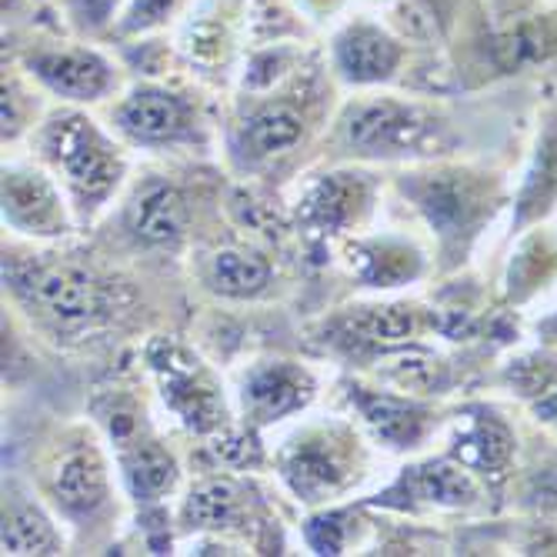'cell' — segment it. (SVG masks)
Listing matches in <instances>:
<instances>
[{
	"label": "cell",
	"instance_id": "cell-29",
	"mask_svg": "<svg viewBox=\"0 0 557 557\" xmlns=\"http://www.w3.org/2000/svg\"><path fill=\"white\" fill-rule=\"evenodd\" d=\"M534 334H537L541 347H547V350H554V354H557V311L544 314V318L534 324Z\"/></svg>",
	"mask_w": 557,
	"mask_h": 557
},
{
	"label": "cell",
	"instance_id": "cell-3",
	"mask_svg": "<svg viewBox=\"0 0 557 557\" xmlns=\"http://www.w3.org/2000/svg\"><path fill=\"white\" fill-rule=\"evenodd\" d=\"M331 144L350 164H428L450 154V121L418 97L384 87L350 97L337 111Z\"/></svg>",
	"mask_w": 557,
	"mask_h": 557
},
{
	"label": "cell",
	"instance_id": "cell-19",
	"mask_svg": "<svg viewBox=\"0 0 557 557\" xmlns=\"http://www.w3.org/2000/svg\"><path fill=\"white\" fill-rule=\"evenodd\" d=\"M347 400L364 428L387 450H418L437 431L434 411L421 397L400 394L394 387H368L361 381L347 384Z\"/></svg>",
	"mask_w": 557,
	"mask_h": 557
},
{
	"label": "cell",
	"instance_id": "cell-11",
	"mask_svg": "<svg viewBox=\"0 0 557 557\" xmlns=\"http://www.w3.org/2000/svg\"><path fill=\"white\" fill-rule=\"evenodd\" d=\"M381 181L361 164L321 171L300 184L294 197V227L311 244H331L361 234L374 218Z\"/></svg>",
	"mask_w": 557,
	"mask_h": 557
},
{
	"label": "cell",
	"instance_id": "cell-2",
	"mask_svg": "<svg viewBox=\"0 0 557 557\" xmlns=\"http://www.w3.org/2000/svg\"><path fill=\"white\" fill-rule=\"evenodd\" d=\"M394 187L431 231L441 268H458L494 214L511 200L508 184L494 171L447 161L404 168Z\"/></svg>",
	"mask_w": 557,
	"mask_h": 557
},
{
	"label": "cell",
	"instance_id": "cell-25",
	"mask_svg": "<svg viewBox=\"0 0 557 557\" xmlns=\"http://www.w3.org/2000/svg\"><path fill=\"white\" fill-rule=\"evenodd\" d=\"M200 284L221 300H261L274 287V264L250 244H224L205 255Z\"/></svg>",
	"mask_w": 557,
	"mask_h": 557
},
{
	"label": "cell",
	"instance_id": "cell-16",
	"mask_svg": "<svg viewBox=\"0 0 557 557\" xmlns=\"http://www.w3.org/2000/svg\"><path fill=\"white\" fill-rule=\"evenodd\" d=\"M437 314L411 300H374L354 304L337 318L324 321V344L347 354V358H384L400 347L421 344L434 331Z\"/></svg>",
	"mask_w": 557,
	"mask_h": 557
},
{
	"label": "cell",
	"instance_id": "cell-9",
	"mask_svg": "<svg viewBox=\"0 0 557 557\" xmlns=\"http://www.w3.org/2000/svg\"><path fill=\"white\" fill-rule=\"evenodd\" d=\"M4 284L54 334H84L108 318V281L64 258L4 261Z\"/></svg>",
	"mask_w": 557,
	"mask_h": 557
},
{
	"label": "cell",
	"instance_id": "cell-22",
	"mask_svg": "<svg viewBox=\"0 0 557 557\" xmlns=\"http://www.w3.org/2000/svg\"><path fill=\"white\" fill-rule=\"evenodd\" d=\"M0 547L11 557L21 554H64L67 534L64 521L44 500V494L30 491L17 478H4V531H0Z\"/></svg>",
	"mask_w": 557,
	"mask_h": 557
},
{
	"label": "cell",
	"instance_id": "cell-1",
	"mask_svg": "<svg viewBox=\"0 0 557 557\" xmlns=\"http://www.w3.org/2000/svg\"><path fill=\"white\" fill-rule=\"evenodd\" d=\"M30 150L34 161H40L67 190L81 224L104 214L131 177V147L111 124L87 114V108H50L30 131Z\"/></svg>",
	"mask_w": 557,
	"mask_h": 557
},
{
	"label": "cell",
	"instance_id": "cell-14",
	"mask_svg": "<svg viewBox=\"0 0 557 557\" xmlns=\"http://www.w3.org/2000/svg\"><path fill=\"white\" fill-rule=\"evenodd\" d=\"M0 211H4V227L14 237L34 240V244L67 240L81 227V218L71 205L67 190L34 158L4 161Z\"/></svg>",
	"mask_w": 557,
	"mask_h": 557
},
{
	"label": "cell",
	"instance_id": "cell-30",
	"mask_svg": "<svg viewBox=\"0 0 557 557\" xmlns=\"http://www.w3.org/2000/svg\"><path fill=\"white\" fill-rule=\"evenodd\" d=\"M537 414L547 421V424H557V384H550L541 400H537Z\"/></svg>",
	"mask_w": 557,
	"mask_h": 557
},
{
	"label": "cell",
	"instance_id": "cell-4",
	"mask_svg": "<svg viewBox=\"0 0 557 557\" xmlns=\"http://www.w3.org/2000/svg\"><path fill=\"white\" fill-rule=\"evenodd\" d=\"M284 491L321 511L350 497L371 474V450L364 434L344 418H314L297 424L271 454Z\"/></svg>",
	"mask_w": 557,
	"mask_h": 557
},
{
	"label": "cell",
	"instance_id": "cell-26",
	"mask_svg": "<svg viewBox=\"0 0 557 557\" xmlns=\"http://www.w3.org/2000/svg\"><path fill=\"white\" fill-rule=\"evenodd\" d=\"M40 100L44 90L21 67H4V144H14L24 134L30 137L37 121L47 114Z\"/></svg>",
	"mask_w": 557,
	"mask_h": 557
},
{
	"label": "cell",
	"instance_id": "cell-5",
	"mask_svg": "<svg viewBox=\"0 0 557 557\" xmlns=\"http://www.w3.org/2000/svg\"><path fill=\"white\" fill-rule=\"evenodd\" d=\"M311 77L314 71L297 64L271 84L247 87V108L227 131V154L244 174L264 171L308 144L321 117V90Z\"/></svg>",
	"mask_w": 557,
	"mask_h": 557
},
{
	"label": "cell",
	"instance_id": "cell-10",
	"mask_svg": "<svg viewBox=\"0 0 557 557\" xmlns=\"http://www.w3.org/2000/svg\"><path fill=\"white\" fill-rule=\"evenodd\" d=\"M108 124L137 150H194L208 144V121L197 97L164 81H137L111 104Z\"/></svg>",
	"mask_w": 557,
	"mask_h": 557
},
{
	"label": "cell",
	"instance_id": "cell-27",
	"mask_svg": "<svg viewBox=\"0 0 557 557\" xmlns=\"http://www.w3.org/2000/svg\"><path fill=\"white\" fill-rule=\"evenodd\" d=\"M131 0H61L67 24L81 37H100L117 27Z\"/></svg>",
	"mask_w": 557,
	"mask_h": 557
},
{
	"label": "cell",
	"instance_id": "cell-18",
	"mask_svg": "<svg viewBox=\"0 0 557 557\" xmlns=\"http://www.w3.org/2000/svg\"><path fill=\"white\" fill-rule=\"evenodd\" d=\"M327 61L334 81H341L344 87L374 90L397 81L404 61H408V47L384 24L371 17H350L334 30Z\"/></svg>",
	"mask_w": 557,
	"mask_h": 557
},
{
	"label": "cell",
	"instance_id": "cell-28",
	"mask_svg": "<svg viewBox=\"0 0 557 557\" xmlns=\"http://www.w3.org/2000/svg\"><path fill=\"white\" fill-rule=\"evenodd\" d=\"M181 8H184V0H131L124 17L114 27V34H121V37L150 34V30L164 27Z\"/></svg>",
	"mask_w": 557,
	"mask_h": 557
},
{
	"label": "cell",
	"instance_id": "cell-17",
	"mask_svg": "<svg viewBox=\"0 0 557 557\" xmlns=\"http://www.w3.org/2000/svg\"><path fill=\"white\" fill-rule=\"evenodd\" d=\"M258 521V497L247 491L231 471H218L208 478H197L177 504V528L194 534V541H208L224 554H237L240 547L234 537L255 531Z\"/></svg>",
	"mask_w": 557,
	"mask_h": 557
},
{
	"label": "cell",
	"instance_id": "cell-12",
	"mask_svg": "<svg viewBox=\"0 0 557 557\" xmlns=\"http://www.w3.org/2000/svg\"><path fill=\"white\" fill-rule=\"evenodd\" d=\"M47 97L58 104L74 108H97L114 104L121 90L127 87L121 64L87 40H67V44H34L21 54L17 64Z\"/></svg>",
	"mask_w": 557,
	"mask_h": 557
},
{
	"label": "cell",
	"instance_id": "cell-23",
	"mask_svg": "<svg viewBox=\"0 0 557 557\" xmlns=\"http://www.w3.org/2000/svg\"><path fill=\"white\" fill-rule=\"evenodd\" d=\"M344 250H347V261H350V274L371 290L408 287V284L428 277V271H431L428 255L408 237L354 234L344 240Z\"/></svg>",
	"mask_w": 557,
	"mask_h": 557
},
{
	"label": "cell",
	"instance_id": "cell-8",
	"mask_svg": "<svg viewBox=\"0 0 557 557\" xmlns=\"http://www.w3.org/2000/svg\"><path fill=\"white\" fill-rule=\"evenodd\" d=\"M97 421L104 428V441L114 450L121 491L137 508L154 511L181 491V461L177 454L150 428L144 404L131 394H111L94 404Z\"/></svg>",
	"mask_w": 557,
	"mask_h": 557
},
{
	"label": "cell",
	"instance_id": "cell-21",
	"mask_svg": "<svg viewBox=\"0 0 557 557\" xmlns=\"http://www.w3.org/2000/svg\"><path fill=\"white\" fill-rule=\"evenodd\" d=\"M447 450L454 458H461L497 497L500 487L511 478L518 437H515V428L497 411L478 408L468 418H458V428H454Z\"/></svg>",
	"mask_w": 557,
	"mask_h": 557
},
{
	"label": "cell",
	"instance_id": "cell-20",
	"mask_svg": "<svg viewBox=\"0 0 557 557\" xmlns=\"http://www.w3.org/2000/svg\"><path fill=\"white\" fill-rule=\"evenodd\" d=\"M121 224H124V234L140 247L174 250L187 240L190 200L184 187H177L174 181L147 177L127 194L121 208Z\"/></svg>",
	"mask_w": 557,
	"mask_h": 557
},
{
	"label": "cell",
	"instance_id": "cell-24",
	"mask_svg": "<svg viewBox=\"0 0 557 557\" xmlns=\"http://www.w3.org/2000/svg\"><path fill=\"white\" fill-rule=\"evenodd\" d=\"M511 237L528 234L557 211V111H547L537 127L531 161L524 168L521 187L511 197Z\"/></svg>",
	"mask_w": 557,
	"mask_h": 557
},
{
	"label": "cell",
	"instance_id": "cell-6",
	"mask_svg": "<svg viewBox=\"0 0 557 557\" xmlns=\"http://www.w3.org/2000/svg\"><path fill=\"white\" fill-rule=\"evenodd\" d=\"M117 461L111 444L90 428L67 431L47 454L40 494L71 531L104 528L117 511Z\"/></svg>",
	"mask_w": 557,
	"mask_h": 557
},
{
	"label": "cell",
	"instance_id": "cell-15",
	"mask_svg": "<svg viewBox=\"0 0 557 557\" xmlns=\"http://www.w3.org/2000/svg\"><path fill=\"white\" fill-rule=\"evenodd\" d=\"M318 394H321V381L304 361L258 358L240 371L231 397L240 424L268 431L297 414H308Z\"/></svg>",
	"mask_w": 557,
	"mask_h": 557
},
{
	"label": "cell",
	"instance_id": "cell-13",
	"mask_svg": "<svg viewBox=\"0 0 557 557\" xmlns=\"http://www.w3.org/2000/svg\"><path fill=\"white\" fill-rule=\"evenodd\" d=\"M487 497H494V491L461 458L441 450L400 468L371 504L400 515H474L487 508Z\"/></svg>",
	"mask_w": 557,
	"mask_h": 557
},
{
	"label": "cell",
	"instance_id": "cell-7",
	"mask_svg": "<svg viewBox=\"0 0 557 557\" xmlns=\"http://www.w3.org/2000/svg\"><path fill=\"white\" fill-rule=\"evenodd\" d=\"M140 358L144 371L158 387L164 411L190 437L211 441L234 424V397L224 391L218 371L194 347L177 337L158 334L144 344Z\"/></svg>",
	"mask_w": 557,
	"mask_h": 557
}]
</instances>
